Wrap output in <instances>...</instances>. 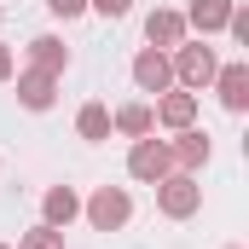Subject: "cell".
<instances>
[{"label":"cell","instance_id":"10","mask_svg":"<svg viewBox=\"0 0 249 249\" xmlns=\"http://www.w3.org/2000/svg\"><path fill=\"white\" fill-rule=\"evenodd\" d=\"M232 6H238V0H191L186 29H197V35H220L226 18H232Z\"/></svg>","mask_w":249,"mask_h":249},{"label":"cell","instance_id":"18","mask_svg":"<svg viewBox=\"0 0 249 249\" xmlns=\"http://www.w3.org/2000/svg\"><path fill=\"white\" fill-rule=\"evenodd\" d=\"M47 6H53L58 18H81V12H87V0H47Z\"/></svg>","mask_w":249,"mask_h":249},{"label":"cell","instance_id":"7","mask_svg":"<svg viewBox=\"0 0 249 249\" xmlns=\"http://www.w3.org/2000/svg\"><path fill=\"white\" fill-rule=\"evenodd\" d=\"M145 41H151L157 53L180 47V41H186V12H168V6H157V12L145 18Z\"/></svg>","mask_w":249,"mask_h":249},{"label":"cell","instance_id":"17","mask_svg":"<svg viewBox=\"0 0 249 249\" xmlns=\"http://www.w3.org/2000/svg\"><path fill=\"white\" fill-rule=\"evenodd\" d=\"M87 6H93L99 18H127V6H133V0H87Z\"/></svg>","mask_w":249,"mask_h":249},{"label":"cell","instance_id":"11","mask_svg":"<svg viewBox=\"0 0 249 249\" xmlns=\"http://www.w3.org/2000/svg\"><path fill=\"white\" fill-rule=\"evenodd\" d=\"M151 116H157L162 127H174V133H180V127H191V122H197V93H162Z\"/></svg>","mask_w":249,"mask_h":249},{"label":"cell","instance_id":"16","mask_svg":"<svg viewBox=\"0 0 249 249\" xmlns=\"http://www.w3.org/2000/svg\"><path fill=\"white\" fill-rule=\"evenodd\" d=\"M18 249H64V232H58V226H47V220H41V226H29V232L18 238Z\"/></svg>","mask_w":249,"mask_h":249},{"label":"cell","instance_id":"19","mask_svg":"<svg viewBox=\"0 0 249 249\" xmlns=\"http://www.w3.org/2000/svg\"><path fill=\"white\" fill-rule=\"evenodd\" d=\"M6 75H12V47L0 41V81H6Z\"/></svg>","mask_w":249,"mask_h":249},{"label":"cell","instance_id":"12","mask_svg":"<svg viewBox=\"0 0 249 249\" xmlns=\"http://www.w3.org/2000/svg\"><path fill=\"white\" fill-rule=\"evenodd\" d=\"M41 214H47V226H58V232H64V226L81 214V197H75L70 186H53L47 197H41Z\"/></svg>","mask_w":249,"mask_h":249},{"label":"cell","instance_id":"4","mask_svg":"<svg viewBox=\"0 0 249 249\" xmlns=\"http://www.w3.org/2000/svg\"><path fill=\"white\" fill-rule=\"evenodd\" d=\"M81 209H87V220H93L99 232H122L127 214H133V203H127V191H122V186H99L87 203H81Z\"/></svg>","mask_w":249,"mask_h":249},{"label":"cell","instance_id":"6","mask_svg":"<svg viewBox=\"0 0 249 249\" xmlns=\"http://www.w3.org/2000/svg\"><path fill=\"white\" fill-rule=\"evenodd\" d=\"M133 81H139V93H168V87H174V64H168V53L145 47V53L133 58Z\"/></svg>","mask_w":249,"mask_h":249},{"label":"cell","instance_id":"13","mask_svg":"<svg viewBox=\"0 0 249 249\" xmlns=\"http://www.w3.org/2000/svg\"><path fill=\"white\" fill-rule=\"evenodd\" d=\"M29 64L47 70V75H64V70H70V53H64L58 35H35V41H29Z\"/></svg>","mask_w":249,"mask_h":249},{"label":"cell","instance_id":"9","mask_svg":"<svg viewBox=\"0 0 249 249\" xmlns=\"http://www.w3.org/2000/svg\"><path fill=\"white\" fill-rule=\"evenodd\" d=\"M168 157H174V168H180V174H197V168L209 162V133H197V127H180V139L168 145Z\"/></svg>","mask_w":249,"mask_h":249},{"label":"cell","instance_id":"14","mask_svg":"<svg viewBox=\"0 0 249 249\" xmlns=\"http://www.w3.org/2000/svg\"><path fill=\"white\" fill-rule=\"evenodd\" d=\"M110 127H116V133H127V139H145V133L157 127V116H151V105H122V110L110 116Z\"/></svg>","mask_w":249,"mask_h":249},{"label":"cell","instance_id":"15","mask_svg":"<svg viewBox=\"0 0 249 249\" xmlns=\"http://www.w3.org/2000/svg\"><path fill=\"white\" fill-rule=\"evenodd\" d=\"M75 133H81V139H93V145H99V139H110V110H105V105H81Z\"/></svg>","mask_w":249,"mask_h":249},{"label":"cell","instance_id":"1","mask_svg":"<svg viewBox=\"0 0 249 249\" xmlns=\"http://www.w3.org/2000/svg\"><path fill=\"white\" fill-rule=\"evenodd\" d=\"M168 64H174V81H180L186 93L209 87V81H214V70H220V58H214V47H209V41H180Z\"/></svg>","mask_w":249,"mask_h":249},{"label":"cell","instance_id":"8","mask_svg":"<svg viewBox=\"0 0 249 249\" xmlns=\"http://www.w3.org/2000/svg\"><path fill=\"white\" fill-rule=\"evenodd\" d=\"M214 87H220V105L238 116L249 110V64H226V70H214Z\"/></svg>","mask_w":249,"mask_h":249},{"label":"cell","instance_id":"3","mask_svg":"<svg viewBox=\"0 0 249 249\" xmlns=\"http://www.w3.org/2000/svg\"><path fill=\"white\" fill-rule=\"evenodd\" d=\"M127 174L133 180H145V186H157L162 174H174V157H168V139H133V151H127Z\"/></svg>","mask_w":249,"mask_h":249},{"label":"cell","instance_id":"5","mask_svg":"<svg viewBox=\"0 0 249 249\" xmlns=\"http://www.w3.org/2000/svg\"><path fill=\"white\" fill-rule=\"evenodd\" d=\"M18 105H23V110H53V105H58V75H47V70L29 64V70L18 75Z\"/></svg>","mask_w":249,"mask_h":249},{"label":"cell","instance_id":"2","mask_svg":"<svg viewBox=\"0 0 249 249\" xmlns=\"http://www.w3.org/2000/svg\"><path fill=\"white\" fill-rule=\"evenodd\" d=\"M157 209H162L168 220H191V214L203 209V186H197L191 174L174 168V174H162V180H157Z\"/></svg>","mask_w":249,"mask_h":249},{"label":"cell","instance_id":"20","mask_svg":"<svg viewBox=\"0 0 249 249\" xmlns=\"http://www.w3.org/2000/svg\"><path fill=\"white\" fill-rule=\"evenodd\" d=\"M0 249H6V244H0Z\"/></svg>","mask_w":249,"mask_h":249}]
</instances>
